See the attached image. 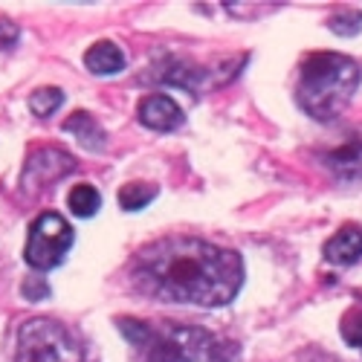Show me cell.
I'll return each instance as SVG.
<instances>
[{
  "instance_id": "cell-1",
  "label": "cell",
  "mask_w": 362,
  "mask_h": 362,
  "mask_svg": "<svg viewBox=\"0 0 362 362\" xmlns=\"http://www.w3.org/2000/svg\"><path fill=\"white\" fill-rule=\"evenodd\" d=\"M131 281L160 301L223 308L244 287V261L235 250L177 235L154 240L136 252Z\"/></svg>"
},
{
  "instance_id": "cell-12",
  "label": "cell",
  "mask_w": 362,
  "mask_h": 362,
  "mask_svg": "<svg viewBox=\"0 0 362 362\" xmlns=\"http://www.w3.org/2000/svg\"><path fill=\"white\" fill-rule=\"evenodd\" d=\"M67 206H70V212L76 218H93L99 212V206H102V194L93 189V186H76L70 194H67Z\"/></svg>"
},
{
  "instance_id": "cell-18",
  "label": "cell",
  "mask_w": 362,
  "mask_h": 362,
  "mask_svg": "<svg viewBox=\"0 0 362 362\" xmlns=\"http://www.w3.org/2000/svg\"><path fill=\"white\" fill-rule=\"evenodd\" d=\"M18 41V26L12 21H0V49H9Z\"/></svg>"
},
{
  "instance_id": "cell-5",
  "label": "cell",
  "mask_w": 362,
  "mask_h": 362,
  "mask_svg": "<svg viewBox=\"0 0 362 362\" xmlns=\"http://www.w3.org/2000/svg\"><path fill=\"white\" fill-rule=\"evenodd\" d=\"M76 240V232L73 226L55 212H47L41 215L38 221H33L29 226V235H26V250H23V258L26 264L38 269V273H47V269H55L58 264H64L70 247Z\"/></svg>"
},
{
  "instance_id": "cell-15",
  "label": "cell",
  "mask_w": 362,
  "mask_h": 362,
  "mask_svg": "<svg viewBox=\"0 0 362 362\" xmlns=\"http://www.w3.org/2000/svg\"><path fill=\"white\" fill-rule=\"evenodd\" d=\"M339 334H342V339H345L351 348H362V310H359V308H351V310L342 316Z\"/></svg>"
},
{
  "instance_id": "cell-3",
  "label": "cell",
  "mask_w": 362,
  "mask_h": 362,
  "mask_svg": "<svg viewBox=\"0 0 362 362\" xmlns=\"http://www.w3.org/2000/svg\"><path fill=\"white\" fill-rule=\"evenodd\" d=\"M116 325L134 348L136 362H229L223 342L203 327L148 325L142 319H119Z\"/></svg>"
},
{
  "instance_id": "cell-9",
  "label": "cell",
  "mask_w": 362,
  "mask_h": 362,
  "mask_svg": "<svg viewBox=\"0 0 362 362\" xmlns=\"http://www.w3.org/2000/svg\"><path fill=\"white\" fill-rule=\"evenodd\" d=\"M322 255L327 264L337 267H351L362 258V229L359 226H345L322 247Z\"/></svg>"
},
{
  "instance_id": "cell-7",
  "label": "cell",
  "mask_w": 362,
  "mask_h": 362,
  "mask_svg": "<svg viewBox=\"0 0 362 362\" xmlns=\"http://www.w3.org/2000/svg\"><path fill=\"white\" fill-rule=\"evenodd\" d=\"M136 119L148 128V131H160V134H168V131H177L180 125L186 122L183 116V107H180L171 96L165 93H151L139 102L136 107Z\"/></svg>"
},
{
  "instance_id": "cell-4",
  "label": "cell",
  "mask_w": 362,
  "mask_h": 362,
  "mask_svg": "<svg viewBox=\"0 0 362 362\" xmlns=\"http://www.w3.org/2000/svg\"><path fill=\"white\" fill-rule=\"evenodd\" d=\"M78 339L55 319H26L15 337V362H81Z\"/></svg>"
},
{
  "instance_id": "cell-8",
  "label": "cell",
  "mask_w": 362,
  "mask_h": 362,
  "mask_svg": "<svg viewBox=\"0 0 362 362\" xmlns=\"http://www.w3.org/2000/svg\"><path fill=\"white\" fill-rule=\"evenodd\" d=\"M322 163L337 177L359 183L362 180V134H356L354 139H348L345 145H339L334 151H327V154L322 157Z\"/></svg>"
},
{
  "instance_id": "cell-6",
  "label": "cell",
  "mask_w": 362,
  "mask_h": 362,
  "mask_svg": "<svg viewBox=\"0 0 362 362\" xmlns=\"http://www.w3.org/2000/svg\"><path fill=\"white\" fill-rule=\"evenodd\" d=\"M76 168V160L67 151L58 148H41L35 154H29L23 174H21V189L23 192H41L55 180H62L64 174H70Z\"/></svg>"
},
{
  "instance_id": "cell-17",
  "label": "cell",
  "mask_w": 362,
  "mask_h": 362,
  "mask_svg": "<svg viewBox=\"0 0 362 362\" xmlns=\"http://www.w3.org/2000/svg\"><path fill=\"white\" fill-rule=\"evenodd\" d=\"M23 296L29 298V301H44L47 296H49V287L44 284V279H38V276H33L26 284H23Z\"/></svg>"
},
{
  "instance_id": "cell-2",
  "label": "cell",
  "mask_w": 362,
  "mask_h": 362,
  "mask_svg": "<svg viewBox=\"0 0 362 362\" xmlns=\"http://www.w3.org/2000/svg\"><path fill=\"white\" fill-rule=\"evenodd\" d=\"M362 81V70L351 55L342 52H313L301 62L296 102L308 116L330 122L354 99Z\"/></svg>"
},
{
  "instance_id": "cell-13",
  "label": "cell",
  "mask_w": 362,
  "mask_h": 362,
  "mask_svg": "<svg viewBox=\"0 0 362 362\" xmlns=\"http://www.w3.org/2000/svg\"><path fill=\"white\" fill-rule=\"evenodd\" d=\"M154 197H157V186H151V183H128L119 189V206L125 212H139Z\"/></svg>"
},
{
  "instance_id": "cell-16",
  "label": "cell",
  "mask_w": 362,
  "mask_h": 362,
  "mask_svg": "<svg viewBox=\"0 0 362 362\" xmlns=\"http://www.w3.org/2000/svg\"><path fill=\"white\" fill-rule=\"evenodd\" d=\"M330 29H334L337 35H356L362 29V15L359 12H345V15H337L330 21Z\"/></svg>"
},
{
  "instance_id": "cell-14",
  "label": "cell",
  "mask_w": 362,
  "mask_h": 362,
  "mask_svg": "<svg viewBox=\"0 0 362 362\" xmlns=\"http://www.w3.org/2000/svg\"><path fill=\"white\" fill-rule=\"evenodd\" d=\"M62 105H64V93L58 87H41L29 96V110H33L35 116H41V119L52 116Z\"/></svg>"
},
{
  "instance_id": "cell-10",
  "label": "cell",
  "mask_w": 362,
  "mask_h": 362,
  "mask_svg": "<svg viewBox=\"0 0 362 362\" xmlns=\"http://www.w3.org/2000/svg\"><path fill=\"white\" fill-rule=\"evenodd\" d=\"M84 67L93 76H116L125 70V52L113 41H96L84 52Z\"/></svg>"
},
{
  "instance_id": "cell-11",
  "label": "cell",
  "mask_w": 362,
  "mask_h": 362,
  "mask_svg": "<svg viewBox=\"0 0 362 362\" xmlns=\"http://www.w3.org/2000/svg\"><path fill=\"white\" fill-rule=\"evenodd\" d=\"M64 131H67V134H76V139H78L84 148H90V151L105 148V134H102V128L96 125V119L90 116V113H84V110H76V113L67 119Z\"/></svg>"
}]
</instances>
